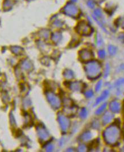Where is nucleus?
Segmentation results:
<instances>
[{
    "label": "nucleus",
    "mask_w": 124,
    "mask_h": 152,
    "mask_svg": "<svg viewBox=\"0 0 124 152\" xmlns=\"http://www.w3.org/2000/svg\"><path fill=\"white\" fill-rule=\"evenodd\" d=\"M121 132L117 125H112L104 132V138L106 143L109 145H114L118 142L120 138Z\"/></svg>",
    "instance_id": "nucleus-1"
},
{
    "label": "nucleus",
    "mask_w": 124,
    "mask_h": 152,
    "mask_svg": "<svg viewBox=\"0 0 124 152\" xmlns=\"http://www.w3.org/2000/svg\"><path fill=\"white\" fill-rule=\"evenodd\" d=\"M101 66L98 62H91L87 66V73L90 78H96L101 73Z\"/></svg>",
    "instance_id": "nucleus-2"
},
{
    "label": "nucleus",
    "mask_w": 124,
    "mask_h": 152,
    "mask_svg": "<svg viewBox=\"0 0 124 152\" xmlns=\"http://www.w3.org/2000/svg\"><path fill=\"white\" fill-rule=\"evenodd\" d=\"M109 108L113 112H118L120 111L121 108L120 103L118 101H116V100H113V101H111V103H110Z\"/></svg>",
    "instance_id": "nucleus-3"
},
{
    "label": "nucleus",
    "mask_w": 124,
    "mask_h": 152,
    "mask_svg": "<svg viewBox=\"0 0 124 152\" xmlns=\"http://www.w3.org/2000/svg\"><path fill=\"white\" fill-rule=\"evenodd\" d=\"M113 118V115L110 112H106L103 117V123L104 125L109 124Z\"/></svg>",
    "instance_id": "nucleus-4"
},
{
    "label": "nucleus",
    "mask_w": 124,
    "mask_h": 152,
    "mask_svg": "<svg viewBox=\"0 0 124 152\" xmlns=\"http://www.w3.org/2000/svg\"><path fill=\"white\" fill-rule=\"evenodd\" d=\"M108 95H109V92L108 91H104L100 96L98 97V98L96 99L95 103V106H96L97 104H98L100 103L101 101H103L105 99L108 98Z\"/></svg>",
    "instance_id": "nucleus-5"
},
{
    "label": "nucleus",
    "mask_w": 124,
    "mask_h": 152,
    "mask_svg": "<svg viewBox=\"0 0 124 152\" xmlns=\"http://www.w3.org/2000/svg\"><path fill=\"white\" fill-rule=\"evenodd\" d=\"M106 107V103H105V104L102 105L101 106H100V107L97 109V110L96 111V115H101L102 113L105 111Z\"/></svg>",
    "instance_id": "nucleus-6"
},
{
    "label": "nucleus",
    "mask_w": 124,
    "mask_h": 152,
    "mask_svg": "<svg viewBox=\"0 0 124 152\" xmlns=\"http://www.w3.org/2000/svg\"><path fill=\"white\" fill-rule=\"evenodd\" d=\"M108 50H109V52L110 53V54H111L112 55H113L114 54H116V48L115 47L112 46H110L109 47V48H108Z\"/></svg>",
    "instance_id": "nucleus-7"
},
{
    "label": "nucleus",
    "mask_w": 124,
    "mask_h": 152,
    "mask_svg": "<svg viewBox=\"0 0 124 152\" xmlns=\"http://www.w3.org/2000/svg\"><path fill=\"white\" fill-rule=\"evenodd\" d=\"M101 86H102V81H98V83H97L96 84V88H95V90L96 91V92L99 91L100 90V89H101Z\"/></svg>",
    "instance_id": "nucleus-8"
},
{
    "label": "nucleus",
    "mask_w": 124,
    "mask_h": 152,
    "mask_svg": "<svg viewBox=\"0 0 124 152\" xmlns=\"http://www.w3.org/2000/svg\"><path fill=\"white\" fill-rule=\"evenodd\" d=\"M98 55H99L100 58H104L105 56V51H103V50H100L99 52H98Z\"/></svg>",
    "instance_id": "nucleus-9"
},
{
    "label": "nucleus",
    "mask_w": 124,
    "mask_h": 152,
    "mask_svg": "<svg viewBox=\"0 0 124 152\" xmlns=\"http://www.w3.org/2000/svg\"><path fill=\"white\" fill-rule=\"evenodd\" d=\"M92 95H93V92L91 91H89L87 92V96L88 97V98H90V97H92Z\"/></svg>",
    "instance_id": "nucleus-10"
},
{
    "label": "nucleus",
    "mask_w": 124,
    "mask_h": 152,
    "mask_svg": "<svg viewBox=\"0 0 124 152\" xmlns=\"http://www.w3.org/2000/svg\"><path fill=\"white\" fill-rule=\"evenodd\" d=\"M95 14L97 16H100V15H101V11L98 10H98H96L95 11Z\"/></svg>",
    "instance_id": "nucleus-11"
},
{
    "label": "nucleus",
    "mask_w": 124,
    "mask_h": 152,
    "mask_svg": "<svg viewBox=\"0 0 124 152\" xmlns=\"http://www.w3.org/2000/svg\"></svg>",
    "instance_id": "nucleus-12"
}]
</instances>
